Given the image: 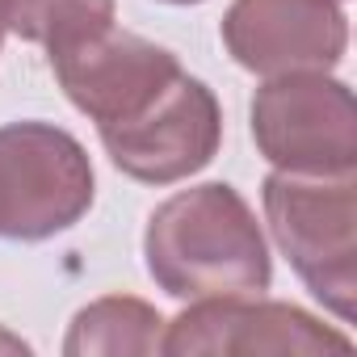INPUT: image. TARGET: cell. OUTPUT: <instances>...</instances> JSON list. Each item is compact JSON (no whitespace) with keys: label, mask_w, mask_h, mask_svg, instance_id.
Instances as JSON below:
<instances>
[{"label":"cell","mask_w":357,"mask_h":357,"mask_svg":"<svg viewBox=\"0 0 357 357\" xmlns=\"http://www.w3.org/2000/svg\"><path fill=\"white\" fill-rule=\"evenodd\" d=\"M93 206V164L51 122L0 126V240H47Z\"/></svg>","instance_id":"obj_3"},{"label":"cell","mask_w":357,"mask_h":357,"mask_svg":"<svg viewBox=\"0 0 357 357\" xmlns=\"http://www.w3.org/2000/svg\"><path fill=\"white\" fill-rule=\"evenodd\" d=\"M114 22V0H0V30L47 51Z\"/></svg>","instance_id":"obj_10"},{"label":"cell","mask_w":357,"mask_h":357,"mask_svg":"<svg viewBox=\"0 0 357 357\" xmlns=\"http://www.w3.org/2000/svg\"><path fill=\"white\" fill-rule=\"evenodd\" d=\"M160 311L130 294H109L89 303L63 340L68 357H118V353H160Z\"/></svg>","instance_id":"obj_9"},{"label":"cell","mask_w":357,"mask_h":357,"mask_svg":"<svg viewBox=\"0 0 357 357\" xmlns=\"http://www.w3.org/2000/svg\"><path fill=\"white\" fill-rule=\"evenodd\" d=\"M51 68L68 101L80 114H89L97 130H114L143 118L181 76V63L172 51L139 34L114 30V22L51 47Z\"/></svg>","instance_id":"obj_5"},{"label":"cell","mask_w":357,"mask_h":357,"mask_svg":"<svg viewBox=\"0 0 357 357\" xmlns=\"http://www.w3.org/2000/svg\"><path fill=\"white\" fill-rule=\"evenodd\" d=\"M265 215L307 290L349 324L357 303V176L278 168L265 181Z\"/></svg>","instance_id":"obj_2"},{"label":"cell","mask_w":357,"mask_h":357,"mask_svg":"<svg viewBox=\"0 0 357 357\" xmlns=\"http://www.w3.org/2000/svg\"><path fill=\"white\" fill-rule=\"evenodd\" d=\"M223 47L261 76L328 72L349 47L340 0H236L223 17Z\"/></svg>","instance_id":"obj_8"},{"label":"cell","mask_w":357,"mask_h":357,"mask_svg":"<svg viewBox=\"0 0 357 357\" xmlns=\"http://www.w3.org/2000/svg\"><path fill=\"white\" fill-rule=\"evenodd\" d=\"M0 353H30V344H26L22 336H13V332L0 328Z\"/></svg>","instance_id":"obj_11"},{"label":"cell","mask_w":357,"mask_h":357,"mask_svg":"<svg viewBox=\"0 0 357 357\" xmlns=\"http://www.w3.org/2000/svg\"><path fill=\"white\" fill-rule=\"evenodd\" d=\"M164 5H198V0H164Z\"/></svg>","instance_id":"obj_12"},{"label":"cell","mask_w":357,"mask_h":357,"mask_svg":"<svg viewBox=\"0 0 357 357\" xmlns=\"http://www.w3.org/2000/svg\"><path fill=\"white\" fill-rule=\"evenodd\" d=\"M0 38H5V30H0Z\"/></svg>","instance_id":"obj_13"},{"label":"cell","mask_w":357,"mask_h":357,"mask_svg":"<svg viewBox=\"0 0 357 357\" xmlns=\"http://www.w3.org/2000/svg\"><path fill=\"white\" fill-rule=\"evenodd\" d=\"M223 139V114L215 93L194 80L176 76V84L135 122L101 130L109 160L147 185H172L181 176L206 168Z\"/></svg>","instance_id":"obj_6"},{"label":"cell","mask_w":357,"mask_h":357,"mask_svg":"<svg viewBox=\"0 0 357 357\" xmlns=\"http://www.w3.org/2000/svg\"><path fill=\"white\" fill-rule=\"evenodd\" d=\"M252 139L282 172H353L357 109L349 84L324 72H286L252 97Z\"/></svg>","instance_id":"obj_4"},{"label":"cell","mask_w":357,"mask_h":357,"mask_svg":"<svg viewBox=\"0 0 357 357\" xmlns=\"http://www.w3.org/2000/svg\"><path fill=\"white\" fill-rule=\"evenodd\" d=\"M344 332L324 328L315 315L290 303H261L248 294L236 298H198L160 336V353L198 357V353H349Z\"/></svg>","instance_id":"obj_7"},{"label":"cell","mask_w":357,"mask_h":357,"mask_svg":"<svg viewBox=\"0 0 357 357\" xmlns=\"http://www.w3.org/2000/svg\"><path fill=\"white\" fill-rule=\"evenodd\" d=\"M143 257L155 286L172 298H236L269 286L261 223L223 181L160 202L147 219Z\"/></svg>","instance_id":"obj_1"}]
</instances>
